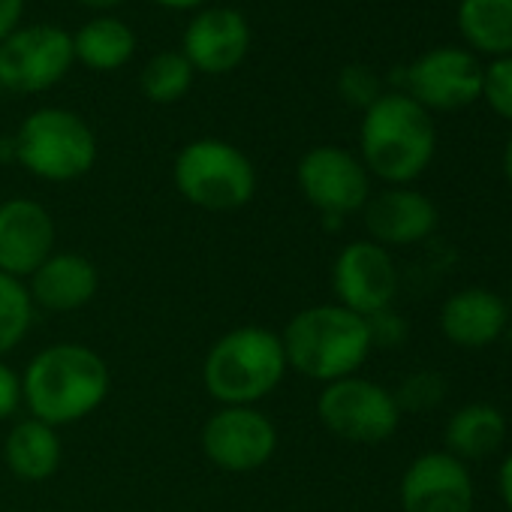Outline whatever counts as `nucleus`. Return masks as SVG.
Returning <instances> with one entry per match:
<instances>
[{"instance_id":"nucleus-1","label":"nucleus","mask_w":512,"mask_h":512,"mask_svg":"<svg viewBox=\"0 0 512 512\" xmlns=\"http://www.w3.org/2000/svg\"><path fill=\"white\" fill-rule=\"evenodd\" d=\"M112 389L106 359L76 341H58L34 353L22 371V404L28 416L61 428L88 419L103 407Z\"/></svg>"},{"instance_id":"nucleus-2","label":"nucleus","mask_w":512,"mask_h":512,"mask_svg":"<svg viewBox=\"0 0 512 512\" xmlns=\"http://www.w3.org/2000/svg\"><path fill=\"white\" fill-rule=\"evenodd\" d=\"M437 154V127L404 91H383V97L362 112L359 160L371 178L386 187H410L425 175Z\"/></svg>"},{"instance_id":"nucleus-3","label":"nucleus","mask_w":512,"mask_h":512,"mask_svg":"<svg viewBox=\"0 0 512 512\" xmlns=\"http://www.w3.org/2000/svg\"><path fill=\"white\" fill-rule=\"evenodd\" d=\"M281 344L290 371L323 386L359 374L374 350L368 320L338 302L311 305L293 314L281 332Z\"/></svg>"},{"instance_id":"nucleus-4","label":"nucleus","mask_w":512,"mask_h":512,"mask_svg":"<svg viewBox=\"0 0 512 512\" xmlns=\"http://www.w3.org/2000/svg\"><path fill=\"white\" fill-rule=\"evenodd\" d=\"M281 332L266 326H238L220 335L202 362V386L217 407H256L287 377Z\"/></svg>"},{"instance_id":"nucleus-5","label":"nucleus","mask_w":512,"mask_h":512,"mask_svg":"<svg viewBox=\"0 0 512 512\" xmlns=\"http://www.w3.org/2000/svg\"><path fill=\"white\" fill-rule=\"evenodd\" d=\"M97 157V133L82 115L64 106H43L31 112L13 136V163L49 184L85 178Z\"/></svg>"},{"instance_id":"nucleus-6","label":"nucleus","mask_w":512,"mask_h":512,"mask_svg":"<svg viewBox=\"0 0 512 512\" xmlns=\"http://www.w3.org/2000/svg\"><path fill=\"white\" fill-rule=\"evenodd\" d=\"M175 190L202 211H238L256 196V166L226 139H193L172 163Z\"/></svg>"},{"instance_id":"nucleus-7","label":"nucleus","mask_w":512,"mask_h":512,"mask_svg":"<svg viewBox=\"0 0 512 512\" xmlns=\"http://www.w3.org/2000/svg\"><path fill=\"white\" fill-rule=\"evenodd\" d=\"M317 416L329 434L356 446L386 443L401 425L392 389L359 374L326 383L317 395Z\"/></svg>"},{"instance_id":"nucleus-8","label":"nucleus","mask_w":512,"mask_h":512,"mask_svg":"<svg viewBox=\"0 0 512 512\" xmlns=\"http://www.w3.org/2000/svg\"><path fill=\"white\" fill-rule=\"evenodd\" d=\"M296 184L305 202L320 211L326 226H341L371 199V175L359 154L338 145H317L302 154Z\"/></svg>"},{"instance_id":"nucleus-9","label":"nucleus","mask_w":512,"mask_h":512,"mask_svg":"<svg viewBox=\"0 0 512 512\" xmlns=\"http://www.w3.org/2000/svg\"><path fill=\"white\" fill-rule=\"evenodd\" d=\"M73 34L61 25H19L0 43V85L13 94H43L73 70Z\"/></svg>"},{"instance_id":"nucleus-10","label":"nucleus","mask_w":512,"mask_h":512,"mask_svg":"<svg viewBox=\"0 0 512 512\" xmlns=\"http://www.w3.org/2000/svg\"><path fill=\"white\" fill-rule=\"evenodd\" d=\"M205 458L223 473H253L278 452V425L260 407H217L199 434Z\"/></svg>"},{"instance_id":"nucleus-11","label":"nucleus","mask_w":512,"mask_h":512,"mask_svg":"<svg viewBox=\"0 0 512 512\" xmlns=\"http://www.w3.org/2000/svg\"><path fill=\"white\" fill-rule=\"evenodd\" d=\"M401 91L428 112H458L479 100L482 64L464 46H437L404 67Z\"/></svg>"},{"instance_id":"nucleus-12","label":"nucleus","mask_w":512,"mask_h":512,"mask_svg":"<svg viewBox=\"0 0 512 512\" xmlns=\"http://www.w3.org/2000/svg\"><path fill=\"white\" fill-rule=\"evenodd\" d=\"M335 302L359 317H374L392 308L398 296V266L392 253L371 238L350 241L332 263Z\"/></svg>"},{"instance_id":"nucleus-13","label":"nucleus","mask_w":512,"mask_h":512,"mask_svg":"<svg viewBox=\"0 0 512 512\" xmlns=\"http://www.w3.org/2000/svg\"><path fill=\"white\" fill-rule=\"evenodd\" d=\"M250 22L235 7H202L190 16L181 55L202 76H226L238 70L250 52Z\"/></svg>"},{"instance_id":"nucleus-14","label":"nucleus","mask_w":512,"mask_h":512,"mask_svg":"<svg viewBox=\"0 0 512 512\" xmlns=\"http://www.w3.org/2000/svg\"><path fill=\"white\" fill-rule=\"evenodd\" d=\"M398 500L401 512H473L476 488L464 461L434 449L407 464Z\"/></svg>"},{"instance_id":"nucleus-15","label":"nucleus","mask_w":512,"mask_h":512,"mask_svg":"<svg viewBox=\"0 0 512 512\" xmlns=\"http://www.w3.org/2000/svg\"><path fill=\"white\" fill-rule=\"evenodd\" d=\"M58 244V226L52 211L28 196H10L0 202V272L28 281Z\"/></svg>"},{"instance_id":"nucleus-16","label":"nucleus","mask_w":512,"mask_h":512,"mask_svg":"<svg viewBox=\"0 0 512 512\" xmlns=\"http://www.w3.org/2000/svg\"><path fill=\"white\" fill-rule=\"evenodd\" d=\"M368 238L380 247H410L434 235L440 214L431 196L416 187H383L362 208Z\"/></svg>"},{"instance_id":"nucleus-17","label":"nucleus","mask_w":512,"mask_h":512,"mask_svg":"<svg viewBox=\"0 0 512 512\" xmlns=\"http://www.w3.org/2000/svg\"><path fill=\"white\" fill-rule=\"evenodd\" d=\"M512 311L488 287H464L440 305V335L461 350H485L503 338Z\"/></svg>"},{"instance_id":"nucleus-18","label":"nucleus","mask_w":512,"mask_h":512,"mask_svg":"<svg viewBox=\"0 0 512 512\" xmlns=\"http://www.w3.org/2000/svg\"><path fill=\"white\" fill-rule=\"evenodd\" d=\"M34 308L49 314H73L100 293V272L91 256L76 250H55L25 281Z\"/></svg>"},{"instance_id":"nucleus-19","label":"nucleus","mask_w":512,"mask_h":512,"mask_svg":"<svg viewBox=\"0 0 512 512\" xmlns=\"http://www.w3.org/2000/svg\"><path fill=\"white\" fill-rule=\"evenodd\" d=\"M4 461L10 473L22 482H46L58 473L64 461V443L58 428L25 416L4 437Z\"/></svg>"},{"instance_id":"nucleus-20","label":"nucleus","mask_w":512,"mask_h":512,"mask_svg":"<svg viewBox=\"0 0 512 512\" xmlns=\"http://www.w3.org/2000/svg\"><path fill=\"white\" fill-rule=\"evenodd\" d=\"M506 440V416L485 401L458 407L443 428V452L458 461H485Z\"/></svg>"},{"instance_id":"nucleus-21","label":"nucleus","mask_w":512,"mask_h":512,"mask_svg":"<svg viewBox=\"0 0 512 512\" xmlns=\"http://www.w3.org/2000/svg\"><path fill=\"white\" fill-rule=\"evenodd\" d=\"M455 25L467 52L488 61L512 55V0H458Z\"/></svg>"},{"instance_id":"nucleus-22","label":"nucleus","mask_w":512,"mask_h":512,"mask_svg":"<svg viewBox=\"0 0 512 512\" xmlns=\"http://www.w3.org/2000/svg\"><path fill=\"white\" fill-rule=\"evenodd\" d=\"M73 55L94 73H115L136 55V31L115 16H94L73 34Z\"/></svg>"},{"instance_id":"nucleus-23","label":"nucleus","mask_w":512,"mask_h":512,"mask_svg":"<svg viewBox=\"0 0 512 512\" xmlns=\"http://www.w3.org/2000/svg\"><path fill=\"white\" fill-rule=\"evenodd\" d=\"M196 70L181 52H157L139 73V88L145 100L157 106H172L184 100L193 88Z\"/></svg>"},{"instance_id":"nucleus-24","label":"nucleus","mask_w":512,"mask_h":512,"mask_svg":"<svg viewBox=\"0 0 512 512\" xmlns=\"http://www.w3.org/2000/svg\"><path fill=\"white\" fill-rule=\"evenodd\" d=\"M34 314L37 308L28 296L25 281L0 272V359L22 347L34 326Z\"/></svg>"},{"instance_id":"nucleus-25","label":"nucleus","mask_w":512,"mask_h":512,"mask_svg":"<svg viewBox=\"0 0 512 512\" xmlns=\"http://www.w3.org/2000/svg\"><path fill=\"white\" fill-rule=\"evenodd\" d=\"M446 389L449 386H446L443 374H437V371H416V374H407L392 395H395L398 410L404 416V413H428V410L440 407L443 398H446Z\"/></svg>"},{"instance_id":"nucleus-26","label":"nucleus","mask_w":512,"mask_h":512,"mask_svg":"<svg viewBox=\"0 0 512 512\" xmlns=\"http://www.w3.org/2000/svg\"><path fill=\"white\" fill-rule=\"evenodd\" d=\"M479 100L503 121H512V55L482 64Z\"/></svg>"},{"instance_id":"nucleus-27","label":"nucleus","mask_w":512,"mask_h":512,"mask_svg":"<svg viewBox=\"0 0 512 512\" xmlns=\"http://www.w3.org/2000/svg\"><path fill=\"white\" fill-rule=\"evenodd\" d=\"M338 94L347 106L353 109H368L374 106L380 97H383V82L380 76L365 67V64H347L341 73H338Z\"/></svg>"},{"instance_id":"nucleus-28","label":"nucleus","mask_w":512,"mask_h":512,"mask_svg":"<svg viewBox=\"0 0 512 512\" xmlns=\"http://www.w3.org/2000/svg\"><path fill=\"white\" fill-rule=\"evenodd\" d=\"M365 320H368V332H371V347L395 350L407 341V323L392 308H386L374 317H365Z\"/></svg>"},{"instance_id":"nucleus-29","label":"nucleus","mask_w":512,"mask_h":512,"mask_svg":"<svg viewBox=\"0 0 512 512\" xmlns=\"http://www.w3.org/2000/svg\"><path fill=\"white\" fill-rule=\"evenodd\" d=\"M22 407V374L0 359V422L13 419Z\"/></svg>"},{"instance_id":"nucleus-30","label":"nucleus","mask_w":512,"mask_h":512,"mask_svg":"<svg viewBox=\"0 0 512 512\" xmlns=\"http://www.w3.org/2000/svg\"><path fill=\"white\" fill-rule=\"evenodd\" d=\"M25 16V0H0V43H4Z\"/></svg>"},{"instance_id":"nucleus-31","label":"nucleus","mask_w":512,"mask_h":512,"mask_svg":"<svg viewBox=\"0 0 512 512\" xmlns=\"http://www.w3.org/2000/svg\"><path fill=\"white\" fill-rule=\"evenodd\" d=\"M497 488H500V497H503V506L512 512V452L500 461L497 467Z\"/></svg>"},{"instance_id":"nucleus-32","label":"nucleus","mask_w":512,"mask_h":512,"mask_svg":"<svg viewBox=\"0 0 512 512\" xmlns=\"http://www.w3.org/2000/svg\"><path fill=\"white\" fill-rule=\"evenodd\" d=\"M151 4H157L163 10H175V13H196L208 4V0H151Z\"/></svg>"},{"instance_id":"nucleus-33","label":"nucleus","mask_w":512,"mask_h":512,"mask_svg":"<svg viewBox=\"0 0 512 512\" xmlns=\"http://www.w3.org/2000/svg\"><path fill=\"white\" fill-rule=\"evenodd\" d=\"M79 4L103 16V13H109V10H118L121 4H127V0H79Z\"/></svg>"},{"instance_id":"nucleus-34","label":"nucleus","mask_w":512,"mask_h":512,"mask_svg":"<svg viewBox=\"0 0 512 512\" xmlns=\"http://www.w3.org/2000/svg\"><path fill=\"white\" fill-rule=\"evenodd\" d=\"M503 172H506V184L512 190V136L506 139V148H503Z\"/></svg>"},{"instance_id":"nucleus-35","label":"nucleus","mask_w":512,"mask_h":512,"mask_svg":"<svg viewBox=\"0 0 512 512\" xmlns=\"http://www.w3.org/2000/svg\"><path fill=\"white\" fill-rule=\"evenodd\" d=\"M506 305H509V311H512V281H509V299H506Z\"/></svg>"},{"instance_id":"nucleus-36","label":"nucleus","mask_w":512,"mask_h":512,"mask_svg":"<svg viewBox=\"0 0 512 512\" xmlns=\"http://www.w3.org/2000/svg\"><path fill=\"white\" fill-rule=\"evenodd\" d=\"M0 91H4V85H0Z\"/></svg>"}]
</instances>
